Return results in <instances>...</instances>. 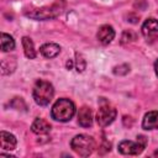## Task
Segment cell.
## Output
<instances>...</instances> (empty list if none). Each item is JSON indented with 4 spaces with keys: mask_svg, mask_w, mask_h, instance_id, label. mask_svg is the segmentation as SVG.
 <instances>
[{
    "mask_svg": "<svg viewBox=\"0 0 158 158\" xmlns=\"http://www.w3.org/2000/svg\"><path fill=\"white\" fill-rule=\"evenodd\" d=\"M75 115V105L72 100L67 98L58 99L51 110V116L56 121L59 122H67Z\"/></svg>",
    "mask_w": 158,
    "mask_h": 158,
    "instance_id": "cell-1",
    "label": "cell"
},
{
    "mask_svg": "<svg viewBox=\"0 0 158 158\" xmlns=\"http://www.w3.org/2000/svg\"><path fill=\"white\" fill-rule=\"evenodd\" d=\"M32 95H33V99H35L37 105L47 106L52 101V99H53L54 88L47 80H37L35 86H33Z\"/></svg>",
    "mask_w": 158,
    "mask_h": 158,
    "instance_id": "cell-2",
    "label": "cell"
},
{
    "mask_svg": "<svg viewBox=\"0 0 158 158\" xmlns=\"http://www.w3.org/2000/svg\"><path fill=\"white\" fill-rule=\"evenodd\" d=\"M70 147L78 156L88 157L93 153V151L95 148V141L91 136L85 135V133H80V135H77L72 139Z\"/></svg>",
    "mask_w": 158,
    "mask_h": 158,
    "instance_id": "cell-3",
    "label": "cell"
},
{
    "mask_svg": "<svg viewBox=\"0 0 158 158\" xmlns=\"http://www.w3.org/2000/svg\"><path fill=\"white\" fill-rule=\"evenodd\" d=\"M62 9H63V5L59 2H56V4H52L51 6H43L40 9H33V10L26 11L25 15L30 19L43 21V20H49V19L57 17L62 12Z\"/></svg>",
    "mask_w": 158,
    "mask_h": 158,
    "instance_id": "cell-4",
    "label": "cell"
},
{
    "mask_svg": "<svg viewBox=\"0 0 158 158\" xmlns=\"http://www.w3.org/2000/svg\"><path fill=\"white\" fill-rule=\"evenodd\" d=\"M147 144V138L144 136H138L136 141H121L118 143V152L127 156H136L139 154Z\"/></svg>",
    "mask_w": 158,
    "mask_h": 158,
    "instance_id": "cell-5",
    "label": "cell"
},
{
    "mask_svg": "<svg viewBox=\"0 0 158 158\" xmlns=\"http://www.w3.org/2000/svg\"><path fill=\"white\" fill-rule=\"evenodd\" d=\"M116 118V109L112 107L109 102L104 101L96 114V122L99 126L101 127H106L109 125H111L114 122V120Z\"/></svg>",
    "mask_w": 158,
    "mask_h": 158,
    "instance_id": "cell-6",
    "label": "cell"
},
{
    "mask_svg": "<svg viewBox=\"0 0 158 158\" xmlns=\"http://www.w3.org/2000/svg\"><path fill=\"white\" fill-rule=\"evenodd\" d=\"M141 32L143 35V37L148 41H152L154 40L157 36H158V20L151 17V19H147L142 27H141Z\"/></svg>",
    "mask_w": 158,
    "mask_h": 158,
    "instance_id": "cell-7",
    "label": "cell"
},
{
    "mask_svg": "<svg viewBox=\"0 0 158 158\" xmlns=\"http://www.w3.org/2000/svg\"><path fill=\"white\" fill-rule=\"evenodd\" d=\"M96 38L100 43L109 44L115 38V30L110 25H102L96 33Z\"/></svg>",
    "mask_w": 158,
    "mask_h": 158,
    "instance_id": "cell-8",
    "label": "cell"
},
{
    "mask_svg": "<svg viewBox=\"0 0 158 158\" xmlns=\"http://www.w3.org/2000/svg\"><path fill=\"white\" fill-rule=\"evenodd\" d=\"M16 144H17V141L12 133L6 131L0 132V146L2 151H12L16 148Z\"/></svg>",
    "mask_w": 158,
    "mask_h": 158,
    "instance_id": "cell-9",
    "label": "cell"
},
{
    "mask_svg": "<svg viewBox=\"0 0 158 158\" xmlns=\"http://www.w3.org/2000/svg\"><path fill=\"white\" fill-rule=\"evenodd\" d=\"M78 123L81 127H90L93 125V111L88 106H83L78 111Z\"/></svg>",
    "mask_w": 158,
    "mask_h": 158,
    "instance_id": "cell-10",
    "label": "cell"
},
{
    "mask_svg": "<svg viewBox=\"0 0 158 158\" xmlns=\"http://www.w3.org/2000/svg\"><path fill=\"white\" fill-rule=\"evenodd\" d=\"M142 128L158 130V111H148L142 120Z\"/></svg>",
    "mask_w": 158,
    "mask_h": 158,
    "instance_id": "cell-11",
    "label": "cell"
},
{
    "mask_svg": "<svg viewBox=\"0 0 158 158\" xmlns=\"http://www.w3.org/2000/svg\"><path fill=\"white\" fill-rule=\"evenodd\" d=\"M40 52H41V54H42L43 57L51 59V58H54V57H57V56L59 54L60 47H59V44H57V43L49 42V43L42 44L41 48H40Z\"/></svg>",
    "mask_w": 158,
    "mask_h": 158,
    "instance_id": "cell-12",
    "label": "cell"
},
{
    "mask_svg": "<svg viewBox=\"0 0 158 158\" xmlns=\"http://www.w3.org/2000/svg\"><path fill=\"white\" fill-rule=\"evenodd\" d=\"M31 130H32V132L36 133V135H47V133L51 131V125H49V122H47L44 118L37 117V118L32 122Z\"/></svg>",
    "mask_w": 158,
    "mask_h": 158,
    "instance_id": "cell-13",
    "label": "cell"
},
{
    "mask_svg": "<svg viewBox=\"0 0 158 158\" xmlns=\"http://www.w3.org/2000/svg\"><path fill=\"white\" fill-rule=\"evenodd\" d=\"M22 47H23V52H25V56L30 59H33L36 58V49H35V44L32 42V40L30 37H22Z\"/></svg>",
    "mask_w": 158,
    "mask_h": 158,
    "instance_id": "cell-14",
    "label": "cell"
},
{
    "mask_svg": "<svg viewBox=\"0 0 158 158\" xmlns=\"http://www.w3.org/2000/svg\"><path fill=\"white\" fill-rule=\"evenodd\" d=\"M0 44H1V51L2 52H9V51H12L15 48V40L12 38V36H10L5 32H1Z\"/></svg>",
    "mask_w": 158,
    "mask_h": 158,
    "instance_id": "cell-15",
    "label": "cell"
},
{
    "mask_svg": "<svg viewBox=\"0 0 158 158\" xmlns=\"http://www.w3.org/2000/svg\"><path fill=\"white\" fill-rule=\"evenodd\" d=\"M128 72H130V65H127V64H121V65L114 68V73L116 75H125Z\"/></svg>",
    "mask_w": 158,
    "mask_h": 158,
    "instance_id": "cell-16",
    "label": "cell"
},
{
    "mask_svg": "<svg viewBox=\"0 0 158 158\" xmlns=\"http://www.w3.org/2000/svg\"><path fill=\"white\" fill-rule=\"evenodd\" d=\"M75 68L78 72H83L85 69V60L81 58L80 54L77 53V60H75Z\"/></svg>",
    "mask_w": 158,
    "mask_h": 158,
    "instance_id": "cell-17",
    "label": "cell"
},
{
    "mask_svg": "<svg viewBox=\"0 0 158 158\" xmlns=\"http://www.w3.org/2000/svg\"><path fill=\"white\" fill-rule=\"evenodd\" d=\"M131 36H136V35H135L133 32H131V31H125L123 35H122V43H125V42H130V41L135 40V38H131Z\"/></svg>",
    "mask_w": 158,
    "mask_h": 158,
    "instance_id": "cell-18",
    "label": "cell"
},
{
    "mask_svg": "<svg viewBox=\"0 0 158 158\" xmlns=\"http://www.w3.org/2000/svg\"><path fill=\"white\" fill-rule=\"evenodd\" d=\"M154 72H156V75L158 77V59H157L156 63H154Z\"/></svg>",
    "mask_w": 158,
    "mask_h": 158,
    "instance_id": "cell-19",
    "label": "cell"
},
{
    "mask_svg": "<svg viewBox=\"0 0 158 158\" xmlns=\"http://www.w3.org/2000/svg\"><path fill=\"white\" fill-rule=\"evenodd\" d=\"M72 67H73V60H68L67 62V68L68 69H72Z\"/></svg>",
    "mask_w": 158,
    "mask_h": 158,
    "instance_id": "cell-20",
    "label": "cell"
},
{
    "mask_svg": "<svg viewBox=\"0 0 158 158\" xmlns=\"http://www.w3.org/2000/svg\"><path fill=\"white\" fill-rule=\"evenodd\" d=\"M153 156H158V151H156V152L153 153Z\"/></svg>",
    "mask_w": 158,
    "mask_h": 158,
    "instance_id": "cell-21",
    "label": "cell"
}]
</instances>
